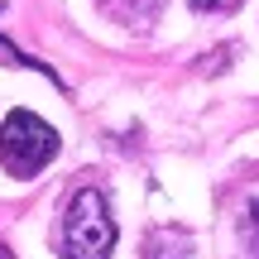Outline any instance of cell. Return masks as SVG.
I'll list each match as a JSON object with an SVG mask.
<instances>
[{
	"label": "cell",
	"mask_w": 259,
	"mask_h": 259,
	"mask_svg": "<svg viewBox=\"0 0 259 259\" xmlns=\"http://www.w3.org/2000/svg\"><path fill=\"white\" fill-rule=\"evenodd\" d=\"M58 154V130L38 120L34 111H10L0 125V168L15 178H34L53 163Z\"/></svg>",
	"instance_id": "6da1fadb"
},
{
	"label": "cell",
	"mask_w": 259,
	"mask_h": 259,
	"mask_svg": "<svg viewBox=\"0 0 259 259\" xmlns=\"http://www.w3.org/2000/svg\"><path fill=\"white\" fill-rule=\"evenodd\" d=\"M245 0H192V10H206V15H231V10H240Z\"/></svg>",
	"instance_id": "277c9868"
},
{
	"label": "cell",
	"mask_w": 259,
	"mask_h": 259,
	"mask_svg": "<svg viewBox=\"0 0 259 259\" xmlns=\"http://www.w3.org/2000/svg\"><path fill=\"white\" fill-rule=\"evenodd\" d=\"M0 259H10V250H5V245H0Z\"/></svg>",
	"instance_id": "8992f818"
},
{
	"label": "cell",
	"mask_w": 259,
	"mask_h": 259,
	"mask_svg": "<svg viewBox=\"0 0 259 259\" xmlns=\"http://www.w3.org/2000/svg\"><path fill=\"white\" fill-rule=\"evenodd\" d=\"M149 259H192V240L183 231H158L149 245Z\"/></svg>",
	"instance_id": "3957f363"
},
{
	"label": "cell",
	"mask_w": 259,
	"mask_h": 259,
	"mask_svg": "<svg viewBox=\"0 0 259 259\" xmlns=\"http://www.w3.org/2000/svg\"><path fill=\"white\" fill-rule=\"evenodd\" d=\"M111 250H115V216L96 187H82L67 202L63 254L67 259H111Z\"/></svg>",
	"instance_id": "7a4b0ae2"
},
{
	"label": "cell",
	"mask_w": 259,
	"mask_h": 259,
	"mask_svg": "<svg viewBox=\"0 0 259 259\" xmlns=\"http://www.w3.org/2000/svg\"><path fill=\"white\" fill-rule=\"evenodd\" d=\"M245 235H250V245L259 250V202H250V211H245Z\"/></svg>",
	"instance_id": "5b68a950"
}]
</instances>
